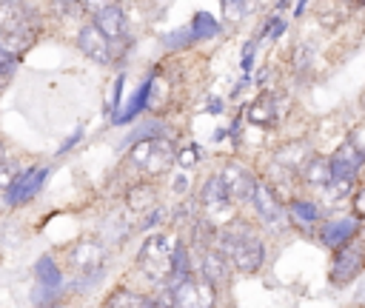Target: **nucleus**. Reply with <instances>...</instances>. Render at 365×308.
Listing matches in <instances>:
<instances>
[{
	"instance_id": "24",
	"label": "nucleus",
	"mask_w": 365,
	"mask_h": 308,
	"mask_svg": "<svg viewBox=\"0 0 365 308\" xmlns=\"http://www.w3.org/2000/svg\"><path fill=\"white\" fill-rule=\"evenodd\" d=\"M145 305V299H140L134 291H114L108 299H106V305L103 308H143Z\"/></svg>"
},
{
	"instance_id": "14",
	"label": "nucleus",
	"mask_w": 365,
	"mask_h": 308,
	"mask_svg": "<svg viewBox=\"0 0 365 308\" xmlns=\"http://www.w3.org/2000/svg\"><path fill=\"white\" fill-rule=\"evenodd\" d=\"M228 257L220 254L217 248H202V279L211 285H225L228 282Z\"/></svg>"
},
{
	"instance_id": "7",
	"label": "nucleus",
	"mask_w": 365,
	"mask_h": 308,
	"mask_svg": "<svg viewBox=\"0 0 365 308\" xmlns=\"http://www.w3.org/2000/svg\"><path fill=\"white\" fill-rule=\"evenodd\" d=\"M103 248L97 242H77L71 251H68V268L86 279H91V274H100L103 271Z\"/></svg>"
},
{
	"instance_id": "10",
	"label": "nucleus",
	"mask_w": 365,
	"mask_h": 308,
	"mask_svg": "<svg viewBox=\"0 0 365 308\" xmlns=\"http://www.w3.org/2000/svg\"><path fill=\"white\" fill-rule=\"evenodd\" d=\"M88 11H94V26L108 37V40H120L125 31V17L123 9L114 3H86Z\"/></svg>"
},
{
	"instance_id": "28",
	"label": "nucleus",
	"mask_w": 365,
	"mask_h": 308,
	"mask_svg": "<svg viewBox=\"0 0 365 308\" xmlns=\"http://www.w3.org/2000/svg\"><path fill=\"white\" fill-rule=\"evenodd\" d=\"M311 57H314L311 46H305V43H302V46L297 48V54H294V66L302 71V68H308V66H311Z\"/></svg>"
},
{
	"instance_id": "11",
	"label": "nucleus",
	"mask_w": 365,
	"mask_h": 308,
	"mask_svg": "<svg viewBox=\"0 0 365 308\" xmlns=\"http://www.w3.org/2000/svg\"><path fill=\"white\" fill-rule=\"evenodd\" d=\"M77 46H80V51H83L86 57H91L94 63H103V66H106V63L111 60V40H108L94 23H88V26L80 29Z\"/></svg>"
},
{
	"instance_id": "2",
	"label": "nucleus",
	"mask_w": 365,
	"mask_h": 308,
	"mask_svg": "<svg viewBox=\"0 0 365 308\" xmlns=\"http://www.w3.org/2000/svg\"><path fill=\"white\" fill-rule=\"evenodd\" d=\"M140 268L145 271V277L151 279H165L171 277V265H174V248H171V237L165 234H154L143 242L140 254H137Z\"/></svg>"
},
{
	"instance_id": "32",
	"label": "nucleus",
	"mask_w": 365,
	"mask_h": 308,
	"mask_svg": "<svg viewBox=\"0 0 365 308\" xmlns=\"http://www.w3.org/2000/svg\"><path fill=\"white\" fill-rule=\"evenodd\" d=\"M120 94H123V74L117 77V83H114V91H111V108L117 111V103H120Z\"/></svg>"
},
{
	"instance_id": "38",
	"label": "nucleus",
	"mask_w": 365,
	"mask_h": 308,
	"mask_svg": "<svg viewBox=\"0 0 365 308\" xmlns=\"http://www.w3.org/2000/svg\"><path fill=\"white\" fill-rule=\"evenodd\" d=\"M143 308H160V305H157L154 299H145V305H143Z\"/></svg>"
},
{
	"instance_id": "31",
	"label": "nucleus",
	"mask_w": 365,
	"mask_h": 308,
	"mask_svg": "<svg viewBox=\"0 0 365 308\" xmlns=\"http://www.w3.org/2000/svg\"><path fill=\"white\" fill-rule=\"evenodd\" d=\"M354 211H356V217H365V188L356 191V197H354Z\"/></svg>"
},
{
	"instance_id": "34",
	"label": "nucleus",
	"mask_w": 365,
	"mask_h": 308,
	"mask_svg": "<svg viewBox=\"0 0 365 308\" xmlns=\"http://www.w3.org/2000/svg\"><path fill=\"white\" fill-rule=\"evenodd\" d=\"M222 9H225V14H242L248 6L245 3H222Z\"/></svg>"
},
{
	"instance_id": "22",
	"label": "nucleus",
	"mask_w": 365,
	"mask_h": 308,
	"mask_svg": "<svg viewBox=\"0 0 365 308\" xmlns=\"http://www.w3.org/2000/svg\"><path fill=\"white\" fill-rule=\"evenodd\" d=\"M171 279H174V285H177V282L191 279L188 251H185V245H182V242H174V265H171Z\"/></svg>"
},
{
	"instance_id": "23",
	"label": "nucleus",
	"mask_w": 365,
	"mask_h": 308,
	"mask_svg": "<svg viewBox=\"0 0 365 308\" xmlns=\"http://www.w3.org/2000/svg\"><path fill=\"white\" fill-rule=\"evenodd\" d=\"M191 31H194V40L214 37V34H217V20H214L211 14H205V11H200V14H194V20H191Z\"/></svg>"
},
{
	"instance_id": "30",
	"label": "nucleus",
	"mask_w": 365,
	"mask_h": 308,
	"mask_svg": "<svg viewBox=\"0 0 365 308\" xmlns=\"http://www.w3.org/2000/svg\"><path fill=\"white\" fill-rule=\"evenodd\" d=\"M177 160H180L182 165H194V163H197V148H194V145H188V148H182V151L177 154Z\"/></svg>"
},
{
	"instance_id": "26",
	"label": "nucleus",
	"mask_w": 365,
	"mask_h": 308,
	"mask_svg": "<svg viewBox=\"0 0 365 308\" xmlns=\"http://www.w3.org/2000/svg\"><path fill=\"white\" fill-rule=\"evenodd\" d=\"M351 185H354V180H339V177H334L322 191H325V197H331V200H342V197L351 191Z\"/></svg>"
},
{
	"instance_id": "9",
	"label": "nucleus",
	"mask_w": 365,
	"mask_h": 308,
	"mask_svg": "<svg viewBox=\"0 0 365 308\" xmlns=\"http://www.w3.org/2000/svg\"><path fill=\"white\" fill-rule=\"evenodd\" d=\"M362 262H365V245L362 242H345L336 251V260H334V268H331V279L334 282H348L351 277L359 274Z\"/></svg>"
},
{
	"instance_id": "20",
	"label": "nucleus",
	"mask_w": 365,
	"mask_h": 308,
	"mask_svg": "<svg viewBox=\"0 0 365 308\" xmlns=\"http://www.w3.org/2000/svg\"><path fill=\"white\" fill-rule=\"evenodd\" d=\"M148 94H151V80L140 86V91L131 97V103H128V106H125L120 114H114V123H128V120H134V117H137V114L145 108V100H148Z\"/></svg>"
},
{
	"instance_id": "16",
	"label": "nucleus",
	"mask_w": 365,
	"mask_h": 308,
	"mask_svg": "<svg viewBox=\"0 0 365 308\" xmlns=\"http://www.w3.org/2000/svg\"><path fill=\"white\" fill-rule=\"evenodd\" d=\"M354 231H356V220H354V217L328 222V225L322 228V242H325L328 248H339V245H345V242L354 237Z\"/></svg>"
},
{
	"instance_id": "35",
	"label": "nucleus",
	"mask_w": 365,
	"mask_h": 308,
	"mask_svg": "<svg viewBox=\"0 0 365 308\" xmlns=\"http://www.w3.org/2000/svg\"><path fill=\"white\" fill-rule=\"evenodd\" d=\"M80 137H83V131H80V128H77V131H74V134H71V137H68V140H66V143H63V145H60V154H63V151H68V148H71V145H74V143H77V140H80Z\"/></svg>"
},
{
	"instance_id": "17",
	"label": "nucleus",
	"mask_w": 365,
	"mask_h": 308,
	"mask_svg": "<svg viewBox=\"0 0 365 308\" xmlns=\"http://www.w3.org/2000/svg\"><path fill=\"white\" fill-rule=\"evenodd\" d=\"M34 274H37V282H40L43 291H48V294H57L60 291L63 274H60V268H57V262L51 257H40L37 265H34Z\"/></svg>"
},
{
	"instance_id": "1",
	"label": "nucleus",
	"mask_w": 365,
	"mask_h": 308,
	"mask_svg": "<svg viewBox=\"0 0 365 308\" xmlns=\"http://www.w3.org/2000/svg\"><path fill=\"white\" fill-rule=\"evenodd\" d=\"M217 251L225 254L234 268L245 271V274H254L262 260H265V245L262 240L248 228V222L237 220L231 225H225L220 234H217Z\"/></svg>"
},
{
	"instance_id": "21",
	"label": "nucleus",
	"mask_w": 365,
	"mask_h": 308,
	"mask_svg": "<svg viewBox=\"0 0 365 308\" xmlns=\"http://www.w3.org/2000/svg\"><path fill=\"white\" fill-rule=\"evenodd\" d=\"M288 214H291V220H294L297 225H314V222L319 220L317 205L308 202V200H294V202L288 205Z\"/></svg>"
},
{
	"instance_id": "3",
	"label": "nucleus",
	"mask_w": 365,
	"mask_h": 308,
	"mask_svg": "<svg viewBox=\"0 0 365 308\" xmlns=\"http://www.w3.org/2000/svg\"><path fill=\"white\" fill-rule=\"evenodd\" d=\"M177 160L171 143L165 137H157V140H145V143H137L131 148V163L137 168H143L145 174L157 177V174H165L171 168V163Z\"/></svg>"
},
{
	"instance_id": "15",
	"label": "nucleus",
	"mask_w": 365,
	"mask_h": 308,
	"mask_svg": "<svg viewBox=\"0 0 365 308\" xmlns=\"http://www.w3.org/2000/svg\"><path fill=\"white\" fill-rule=\"evenodd\" d=\"M274 157H277L279 165L297 171V168H305V165H308V160H311V145H308L305 140H294V143H285Z\"/></svg>"
},
{
	"instance_id": "29",
	"label": "nucleus",
	"mask_w": 365,
	"mask_h": 308,
	"mask_svg": "<svg viewBox=\"0 0 365 308\" xmlns=\"http://www.w3.org/2000/svg\"><path fill=\"white\" fill-rule=\"evenodd\" d=\"M14 177H17V174H14V163H11V160H3V163H0V185H11Z\"/></svg>"
},
{
	"instance_id": "36",
	"label": "nucleus",
	"mask_w": 365,
	"mask_h": 308,
	"mask_svg": "<svg viewBox=\"0 0 365 308\" xmlns=\"http://www.w3.org/2000/svg\"><path fill=\"white\" fill-rule=\"evenodd\" d=\"M14 63H17V60H11V57H9V54L0 48V68H6V66H14Z\"/></svg>"
},
{
	"instance_id": "8",
	"label": "nucleus",
	"mask_w": 365,
	"mask_h": 308,
	"mask_svg": "<svg viewBox=\"0 0 365 308\" xmlns=\"http://www.w3.org/2000/svg\"><path fill=\"white\" fill-rule=\"evenodd\" d=\"M251 202H254V211L259 214V220H262L265 225L282 228V217H285V214H282V202L277 200V194H274V188H271L268 183L257 180V188H254Z\"/></svg>"
},
{
	"instance_id": "18",
	"label": "nucleus",
	"mask_w": 365,
	"mask_h": 308,
	"mask_svg": "<svg viewBox=\"0 0 365 308\" xmlns=\"http://www.w3.org/2000/svg\"><path fill=\"white\" fill-rule=\"evenodd\" d=\"M302 180L308 185H317V188H325L331 180H334V171H331V160L328 157H311L308 165L302 168Z\"/></svg>"
},
{
	"instance_id": "25",
	"label": "nucleus",
	"mask_w": 365,
	"mask_h": 308,
	"mask_svg": "<svg viewBox=\"0 0 365 308\" xmlns=\"http://www.w3.org/2000/svg\"><path fill=\"white\" fill-rule=\"evenodd\" d=\"M154 202V188L151 185H137L134 191H128V205L131 208H148Z\"/></svg>"
},
{
	"instance_id": "39",
	"label": "nucleus",
	"mask_w": 365,
	"mask_h": 308,
	"mask_svg": "<svg viewBox=\"0 0 365 308\" xmlns=\"http://www.w3.org/2000/svg\"><path fill=\"white\" fill-rule=\"evenodd\" d=\"M3 160H6V157H3V143H0V163H3Z\"/></svg>"
},
{
	"instance_id": "6",
	"label": "nucleus",
	"mask_w": 365,
	"mask_h": 308,
	"mask_svg": "<svg viewBox=\"0 0 365 308\" xmlns=\"http://www.w3.org/2000/svg\"><path fill=\"white\" fill-rule=\"evenodd\" d=\"M220 177H222V185H225L231 202H248V200L254 197L257 180L251 177L248 168H242V165H237V163H228Z\"/></svg>"
},
{
	"instance_id": "33",
	"label": "nucleus",
	"mask_w": 365,
	"mask_h": 308,
	"mask_svg": "<svg viewBox=\"0 0 365 308\" xmlns=\"http://www.w3.org/2000/svg\"><path fill=\"white\" fill-rule=\"evenodd\" d=\"M160 220H163V211H160V208H154V211H151V214L145 217V222H143L140 228H151V225H157Z\"/></svg>"
},
{
	"instance_id": "5",
	"label": "nucleus",
	"mask_w": 365,
	"mask_h": 308,
	"mask_svg": "<svg viewBox=\"0 0 365 308\" xmlns=\"http://www.w3.org/2000/svg\"><path fill=\"white\" fill-rule=\"evenodd\" d=\"M46 177H48V168H26V171H20V174L11 180V185L6 188V202H9V205L29 202V200L43 188Z\"/></svg>"
},
{
	"instance_id": "19",
	"label": "nucleus",
	"mask_w": 365,
	"mask_h": 308,
	"mask_svg": "<svg viewBox=\"0 0 365 308\" xmlns=\"http://www.w3.org/2000/svg\"><path fill=\"white\" fill-rule=\"evenodd\" d=\"M248 120L251 123H262V125H271L277 120V106H274V97L271 94H262L254 100L251 111H248Z\"/></svg>"
},
{
	"instance_id": "27",
	"label": "nucleus",
	"mask_w": 365,
	"mask_h": 308,
	"mask_svg": "<svg viewBox=\"0 0 365 308\" xmlns=\"http://www.w3.org/2000/svg\"><path fill=\"white\" fill-rule=\"evenodd\" d=\"M188 43H194V31H191V26L165 34V46H168V48H180V46H188Z\"/></svg>"
},
{
	"instance_id": "4",
	"label": "nucleus",
	"mask_w": 365,
	"mask_h": 308,
	"mask_svg": "<svg viewBox=\"0 0 365 308\" xmlns=\"http://www.w3.org/2000/svg\"><path fill=\"white\" fill-rule=\"evenodd\" d=\"M171 288H174V308H211L214 305V285L205 279H185Z\"/></svg>"
},
{
	"instance_id": "40",
	"label": "nucleus",
	"mask_w": 365,
	"mask_h": 308,
	"mask_svg": "<svg viewBox=\"0 0 365 308\" xmlns=\"http://www.w3.org/2000/svg\"><path fill=\"white\" fill-rule=\"evenodd\" d=\"M362 106H365V94H362Z\"/></svg>"
},
{
	"instance_id": "37",
	"label": "nucleus",
	"mask_w": 365,
	"mask_h": 308,
	"mask_svg": "<svg viewBox=\"0 0 365 308\" xmlns=\"http://www.w3.org/2000/svg\"><path fill=\"white\" fill-rule=\"evenodd\" d=\"M185 185H188V183H185V177H177V183H174V188H177V191H182Z\"/></svg>"
},
{
	"instance_id": "13",
	"label": "nucleus",
	"mask_w": 365,
	"mask_h": 308,
	"mask_svg": "<svg viewBox=\"0 0 365 308\" xmlns=\"http://www.w3.org/2000/svg\"><path fill=\"white\" fill-rule=\"evenodd\" d=\"M200 200H202L205 214H220V211H225V208L231 205V197H228V191H225L220 174H214V177L205 180V185H202V197H200Z\"/></svg>"
},
{
	"instance_id": "12",
	"label": "nucleus",
	"mask_w": 365,
	"mask_h": 308,
	"mask_svg": "<svg viewBox=\"0 0 365 308\" xmlns=\"http://www.w3.org/2000/svg\"><path fill=\"white\" fill-rule=\"evenodd\" d=\"M362 163H365V151H362L354 140H345V143L334 151V157H331V171H334V177H339V180H354V174L359 171Z\"/></svg>"
}]
</instances>
